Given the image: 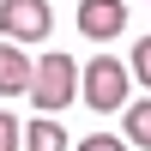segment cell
I'll use <instances>...</instances> for the list:
<instances>
[{
	"instance_id": "obj_4",
	"label": "cell",
	"mask_w": 151,
	"mask_h": 151,
	"mask_svg": "<svg viewBox=\"0 0 151 151\" xmlns=\"http://www.w3.org/2000/svg\"><path fill=\"white\" fill-rule=\"evenodd\" d=\"M79 30L91 42H109V36L127 30V0H79Z\"/></svg>"
},
{
	"instance_id": "obj_10",
	"label": "cell",
	"mask_w": 151,
	"mask_h": 151,
	"mask_svg": "<svg viewBox=\"0 0 151 151\" xmlns=\"http://www.w3.org/2000/svg\"><path fill=\"white\" fill-rule=\"evenodd\" d=\"M73 151H127V145H121L115 133H91V139H79Z\"/></svg>"
},
{
	"instance_id": "obj_9",
	"label": "cell",
	"mask_w": 151,
	"mask_h": 151,
	"mask_svg": "<svg viewBox=\"0 0 151 151\" xmlns=\"http://www.w3.org/2000/svg\"><path fill=\"white\" fill-rule=\"evenodd\" d=\"M24 145V127H18V115H6L0 109V151H18Z\"/></svg>"
},
{
	"instance_id": "obj_7",
	"label": "cell",
	"mask_w": 151,
	"mask_h": 151,
	"mask_svg": "<svg viewBox=\"0 0 151 151\" xmlns=\"http://www.w3.org/2000/svg\"><path fill=\"white\" fill-rule=\"evenodd\" d=\"M121 127H127V145L151 151V97H133V103L121 109Z\"/></svg>"
},
{
	"instance_id": "obj_2",
	"label": "cell",
	"mask_w": 151,
	"mask_h": 151,
	"mask_svg": "<svg viewBox=\"0 0 151 151\" xmlns=\"http://www.w3.org/2000/svg\"><path fill=\"white\" fill-rule=\"evenodd\" d=\"M73 91H79V67H73V55H42L36 60V73H30V103L42 109V115H55V109H67L73 103Z\"/></svg>"
},
{
	"instance_id": "obj_3",
	"label": "cell",
	"mask_w": 151,
	"mask_h": 151,
	"mask_svg": "<svg viewBox=\"0 0 151 151\" xmlns=\"http://www.w3.org/2000/svg\"><path fill=\"white\" fill-rule=\"evenodd\" d=\"M0 30H6V42H42L55 30V12H48V0H0Z\"/></svg>"
},
{
	"instance_id": "obj_8",
	"label": "cell",
	"mask_w": 151,
	"mask_h": 151,
	"mask_svg": "<svg viewBox=\"0 0 151 151\" xmlns=\"http://www.w3.org/2000/svg\"><path fill=\"white\" fill-rule=\"evenodd\" d=\"M133 79L151 91V36H139V42H133Z\"/></svg>"
},
{
	"instance_id": "obj_1",
	"label": "cell",
	"mask_w": 151,
	"mask_h": 151,
	"mask_svg": "<svg viewBox=\"0 0 151 151\" xmlns=\"http://www.w3.org/2000/svg\"><path fill=\"white\" fill-rule=\"evenodd\" d=\"M127 85H133V67H121L115 55H97L79 67V97L97 109V115H115L127 103Z\"/></svg>"
},
{
	"instance_id": "obj_6",
	"label": "cell",
	"mask_w": 151,
	"mask_h": 151,
	"mask_svg": "<svg viewBox=\"0 0 151 151\" xmlns=\"http://www.w3.org/2000/svg\"><path fill=\"white\" fill-rule=\"evenodd\" d=\"M24 151H73V139L60 133L55 115H36L30 127H24Z\"/></svg>"
},
{
	"instance_id": "obj_5",
	"label": "cell",
	"mask_w": 151,
	"mask_h": 151,
	"mask_svg": "<svg viewBox=\"0 0 151 151\" xmlns=\"http://www.w3.org/2000/svg\"><path fill=\"white\" fill-rule=\"evenodd\" d=\"M30 73H36V60H24L18 42H0V97H24Z\"/></svg>"
}]
</instances>
